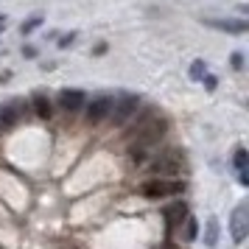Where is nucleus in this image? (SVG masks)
<instances>
[{"label": "nucleus", "instance_id": "obj_1", "mask_svg": "<svg viewBox=\"0 0 249 249\" xmlns=\"http://www.w3.org/2000/svg\"><path fill=\"white\" fill-rule=\"evenodd\" d=\"M135 132H137V140L132 143V148L146 151L148 146H154V143H160V140L165 137V121H160V118H154V115H148L146 121L137 124Z\"/></svg>", "mask_w": 249, "mask_h": 249}, {"label": "nucleus", "instance_id": "obj_2", "mask_svg": "<svg viewBox=\"0 0 249 249\" xmlns=\"http://www.w3.org/2000/svg\"><path fill=\"white\" fill-rule=\"evenodd\" d=\"M140 193L146 196V199H165V196H177V193H182V182H168V179H148L143 188H140Z\"/></svg>", "mask_w": 249, "mask_h": 249}, {"label": "nucleus", "instance_id": "obj_3", "mask_svg": "<svg viewBox=\"0 0 249 249\" xmlns=\"http://www.w3.org/2000/svg\"><path fill=\"white\" fill-rule=\"evenodd\" d=\"M137 107H140V98L137 95H121V101L112 107V121L115 124H124L126 118H132V115L137 112Z\"/></svg>", "mask_w": 249, "mask_h": 249}, {"label": "nucleus", "instance_id": "obj_4", "mask_svg": "<svg viewBox=\"0 0 249 249\" xmlns=\"http://www.w3.org/2000/svg\"><path fill=\"white\" fill-rule=\"evenodd\" d=\"M112 107H115V98L112 95H98L95 101L87 107V121L90 124H98V121H104L107 115L112 112Z\"/></svg>", "mask_w": 249, "mask_h": 249}, {"label": "nucleus", "instance_id": "obj_5", "mask_svg": "<svg viewBox=\"0 0 249 249\" xmlns=\"http://www.w3.org/2000/svg\"><path fill=\"white\" fill-rule=\"evenodd\" d=\"M247 230H249V207L238 204L232 210V238H235V244H241L247 238Z\"/></svg>", "mask_w": 249, "mask_h": 249}, {"label": "nucleus", "instance_id": "obj_6", "mask_svg": "<svg viewBox=\"0 0 249 249\" xmlns=\"http://www.w3.org/2000/svg\"><path fill=\"white\" fill-rule=\"evenodd\" d=\"M59 107L65 112H79L84 107V92L81 90H62L59 92Z\"/></svg>", "mask_w": 249, "mask_h": 249}, {"label": "nucleus", "instance_id": "obj_7", "mask_svg": "<svg viewBox=\"0 0 249 249\" xmlns=\"http://www.w3.org/2000/svg\"><path fill=\"white\" fill-rule=\"evenodd\" d=\"M154 171L160 174L157 179H165V174H177V171H179V151H168V154H162V160L154 165Z\"/></svg>", "mask_w": 249, "mask_h": 249}, {"label": "nucleus", "instance_id": "obj_8", "mask_svg": "<svg viewBox=\"0 0 249 249\" xmlns=\"http://www.w3.org/2000/svg\"><path fill=\"white\" fill-rule=\"evenodd\" d=\"M188 218V207H185V202H174L165 207V221H168V227H177L179 221H185Z\"/></svg>", "mask_w": 249, "mask_h": 249}, {"label": "nucleus", "instance_id": "obj_9", "mask_svg": "<svg viewBox=\"0 0 249 249\" xmlns=\"http://www.w3.org/2000/svg\"><path fill=\"white\" fill-rule=\"evenodd\" d=\"M207 25L213 28H221V31H230V34H244L247 31V20H207Z\"/></svg>", "mask_w": 249, "mask_h": 249}, {"label": "nucleus", "instance_id": "obj_10", "mask_svg": "<svg viewBox=\"0 0 249 249\" xmlns=\"http://www.w3.org/2000/svg\"><path fill=\"white\" fill-rule=\"evenodd\" d=\"M31 107H34V112L39 115V118H51V101H48V95H42V92H34V98H31Z\"/></svg>", "mask_w": 249, "mask_h": 249}, {"label": "nucleus", "instance_id": "obj_11", "mask_svg": "<svg viewBox=\"0 0 249 249\" xmlns=\"http://www.w3.org/2000/svg\"><path fill=\"white\" fill-rule=\"evenodd\" d=\"M235 168L241 174V182L247 185L249 177H247V148H235Z\"/></svg>", "mask_w": 249, "mask_h": 249}, {"label": "nucleus", "instance_id": "obj_12", "mask_svg": "<svg viewBox=\"0 0 249 249\" xmlns=\"http://www.w3.org/2000/svg\"><path fill=\"white\" fill-rule=\"evenodd\" d=\"M17 124V107H0V126H12Z\"/></svg>", "mask_w": 249, "mask_h": 249}, {"label": "nucleus", "instance_id": "obj_13", "mask_svg": "<svg viewBox=\"0 0 249 249\" xmlns=\"http://www.w3.org/2000/svg\"><path fill=\"white\" fill-rule=\"evenodd\" d=\"M196 232H199L196 218H185V241H196Z\"/></svg>", "mask_w": 249, "mask_h": 249}, {"label": "nucleus", "instance_id": "obj_14", "mask_svg": "<svg viewBox=\"0 0 249 249\" xmlns=\"http://www.w3.org/2000/svg\"><path fill=\"white\" fill-rule=\"evenodd\" d=\"M215 238H218V224H215V218H210L207 221V247H215Z\"/></svg>", "mask_w": 249, "mask_h": 249}, {"label": "nucleus", "instance_id": "obj_15", "mask_svg": "<svg viewBox=\"0 0 249 249\" xmlns=\"http://www.w3.org/2000/svg\"><path fill=\"white\" fill-rule=\"evenodd\" d=\"M39 23H42V17H31L28 23H23V34H31L34 28H39Z\"/></svg>", "mask_w": 249, "mask_h": 249}, {"label": "nucleus", "instance_id": "obj_16", "mask_svg": "<svg viewBox=\"0 0 249 249\" xmlns=\"http://www.w3.org/2000/svg\"><path fill=\"white\" fill-rule=\"evenodd\" d=\"M204 73H207V68H204V62H193V70H191V76H193V79H202Z\"/></svg>", "mask_w": 249, "mask_h": 249}, {"label": "nucleus", "instance_id": "obj_17", "mask_svg": "<svg viewBox=\"0 0 249 249\" xmlns=\"http://www.w3.org/2000/svg\"><path fill=\"white\" fill-rule=\"evenodd\" d=\"M73 36H76V34H70V36H62V42H59V45H62V48H68L70 42H73Z\"/></svg>", "mask_w": 249, "mask_h": 249}, {"label": "nucleus", "instance_id": "obj_18", "mask_svg": "<svg viewBox=\"0 0 249 249\" xmlns=\"http://www.w3.org/2000/svg\"><path fill=\"white\" fill-rule=\"evenodd\" d=\"M241 62H244V59H241V53H235V56H232V65H235V68H238V70L244 68V65H241Z\"/></svg>", "mask_w": 249, "mask_h": 249}, {"label": "nucleus", "instance_id": "obj_19", "mask_svg": "<svg viewBox=\"0 0 249 249\" xmlns=\"http://www.w3.org/2000/svg\"><path fill=\"white\" fill-rule=\"evenodd\" d=\"M160 249H177V244H162Z\"/></svg>", "mask_w": 249, "mask_h": 249}, {"label": "nucleus", "instance_id": "obj_20", "mask_svg": "<svg viewBox=\"0 0 249 249\" xmlns=\"http://www.w3.org/2000/svg\"><path fill=\"white\" fill-rule=\"evenodd\" d=\"M3 28H6V17H0V31H3Z\"/></svg>", "mask_w": 249, "mask_h": 249}]
</instances>
